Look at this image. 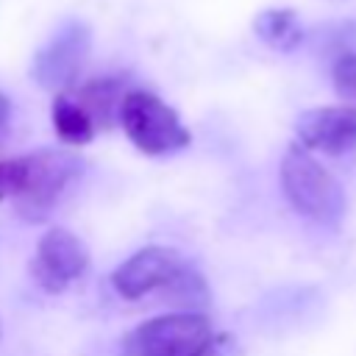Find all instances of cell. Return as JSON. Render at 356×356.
Masks as SVG:
<instances>
[{
    "instance_id": "cell-1",
    "label": "cell",
    "mask_w": 356,
    "mask_h": 356,
    "mask_svg": "<svg viewBox=\"0 0 356 356\" xmlns=\"http://www.w3.org/2000/svg\"><path fill=\"white\" fill-rule=\"evenodd\" d=\"M17 184H14V211L22 220L39 222L44 220L53 206L61 200L67 186L81 178L83 159L67 150H36L28 156L14 159Z\"/></svg>"
},
{
    "instance_id": "cell-3",
    "label": "cell",
    "mask_w": 356,
    "mask_h": 356,
    "mask_svg": "<svg viewBox=\"0 0 356 356\" xmlns=\"http://www.w3.org/2000/svg\"><path fill=\"white\" fill-rule=\"evenodd\" d=\"M117 117L134 147L145 156H167L192 142V134L184 128L178 111L153 92L128 89Z\"/></svg>"
},
{
    "instance_id": "cell-12",
    "label": "cell",
    "mask_w": 356,
    "mask_h": 356,
    "mask_svg": "<svg viewBox=\"0 0 356 356\" xmlns=\"http://www.w3.org/2000/svg\"><path fill=\"white\" fill-rule=\"evenodd\" d=\"M334 89L345 100H356V53H342L331 70Z\"/></svg>"
},
{
    "instance_id": "cell-16",
    "label": "cell",
    "mask_w": 356,
    "mask_h": 356,
    "mask_svg": "<svg viewBox=\"0 0 356 356\" xmlns=\"http://www.w3.org/2000/svg\"><path fill=\"white\" fill-rule=\"evenodd\" d=\"M0 334H3V325H0Z\"/></svg>"
},
{
    "instance_id": "cell-9",
    "label": "cell",
    "mask_w": 356,
    "mask_h": 356,
    "mask_svg": "<svg viewBox=\"0 0 356 356\" xmlns=\"http://www.w3.org/2000/svg\"><path fill=\"white\" fill-rule=\"evenodd\" d=\"M125 92H128L125 78L122 75H108V78H95V81L83 83L81 89L72 92V97L92 117L95 128H106L120 114V103H122Z\"/></svg>"
},
{
    "instance_id": "cell-10",
    "label": "cell",
    "mask_w": 356,
    "mask_h": 356,
    "mask_svg": "<svg viewBox=\"0 0 356 356\" xmlns=\"http://www.w3.org/2000/svg\"><path fill=\"white\" fill-rule=\"evenodd\" d=\"M253 31L256 36L278 50V53H292L303 42V25L292 8H264L253 17Z\"/></svg>"
},
{
    "instance_id": "cell-7",
    "label": "cell",
    "mask_w": 356,
    "mask_h": 356,
    "mask_svg": "<svg viewBox=\"0 0 356 356\" xmlns=\"http://www.w3.org/2000/svg\"><path fill=\"white\" fill-rule=\"evenodd\" d=\"M89 267V250L86 245L67 228H50L31 259V278L39 289L56 295L64 292L70 284H75Z\"/></svg>"
},
{
    "instance_id": "cell-11",
    "label": "cell",
    "mask_w": 356,
    "mask_h": 356,
    "mask_svg": "<svg viewBox=\"0 0 356 356\" xmlns=\"http://www.w3.org/2000/svg\"><path fill=\"white\" fill-rule=\"evenodd\" d=\"M50 120H53V128H56L58 139L67 142V145H86L97 134L92 117L83 111V106L70 92L56 95V100L50 106Z\"/></svg>"
},
{
    "instance_id": "cell-14",
    "label": "cell",
    "mask_w": 356,
    "mask_h": 356,
    "mask_svg": "<svg viewBox=\"0 0 356 356\" xmlns=\"http://www.w3.org/2000/svg\"><path fill=\"white\" fill-rule=\"evenodd\" d=\"M14 184H17V167H14V159L8 161H0V200H11L14 195Z\"/></svg>"
},
{
    "instance_id": "cell-15",
    "label": "cell",
    "mask_w": 356,
    "mask_h": 356,
    "mask_svg": "<svg viewBox=\"0 0 356 356\" xmlns=\"http://www.w3.org/2000/svg\"><path fill=\"white\" fill-rule=\"evenodd\" d=\"M8 128H11V100L0 92V142L6 139Z\"/></svg>"
},
{
    "instance_id": "cell-2",
    "label": "cell",
    "mask_w": 356,
    "mask_h": 356,
    "mask_svg": "<svg viewBox=\"0 0 356 356\" xmlns=\"http://www.w3.org/2000/svg\"><path fill=\"white\" fill-rule=\"evenodd\" d=\"M281 186L298 214L320 225H339L345 214V192L339 181L306 147H286L281 159Z\"/></svg>"
},
{
    "instance_id": "cell-6",
    "label": "cell",
    "mask_w": 356,
    "mask_h": 356,
    "mask_svg": "<svg viewBox=\"0 0 356 356\" xmlns=\"http://www.w3.org/2000/svg\"><path fill=\"white\" fill-rule=\"evenodd\" d=\"M186 267L189 264L181 259L178 250L164 245H147L134 256H128L111 273V286L125 300H139L153 292L164 295Z\"/></svg>"
},
{
    "instance_id": "cell-8",
    "label": "cell",
    "mask_w": 356,
    "mask_h": 356,
    "mask_svg": "<svg viewBox=\"0 0 356 356\" xmlns=\"http://www.w3.org/2000/svg\"><path fill=\"white\" fill-rule=\"evenodd\" d=\"M300 147L323 150L328 156L356 147V106H323L309 108L295 122Z\"/></svg>"
},
{
    "instance_id": "cell-4",
    "label": "cell",
    "mask_w": 356,
    "mask_h": 356,
    "mask_svg": "<svg viewBox=\"0 0 356 356\" xmlns=\"http://www.w3.org/2000/svg\"><path fill=\"white\" fill-rule=\"evenodd\" d=\"M203 312H172L139 323L120 342V356H186L211 337Z\"/></svg>"
},
{
    "instance_id": "cell-13",
    "label": "cell",
    "mask_w": 356,
    "mask_h": 356,
    "mask_svg": "<svg viewBox=\"0 0 356 356\" xmlns=\"http://www.w3.org/2000/svg\"><path fill=\"white\" fill-rule=\"evenodd\" d=\"M186 356H236V339L231 334L220 331V334H211L206 342H200Z\"/></svg>"
},
{
    "instance_id": "cell-5",
    "label": "cell",
    "mask_w": 356,
    "mask_h": 356,
    "mask_svg": "<svg viewBox=\"0 0 356 356\" xmlns=\"http://www.w3.org/2000/svg\"><path fill=\"white\" fill-rule=\"evenodd\" d=\"M89 53H92V28L78 17H70L36 50L31 61V78L42 89L64 92L81 75Z\"/></svg>"
}]
</instances>
